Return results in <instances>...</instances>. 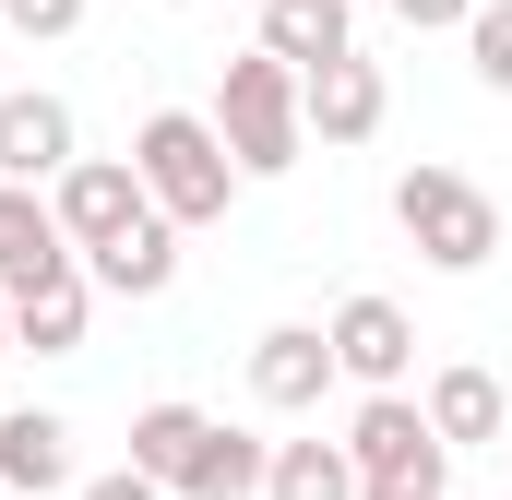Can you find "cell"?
<instances>
[{
	"label": "cell",
	"instance_id": "obj_1",
	"mask_svg": "<svg viewBox=\"0 0 512 500\" xmlns=\"http://www.w3.org/2000/svg\"><path fill=\"white\" fill-rule=\"evenodd\" d=\"M131 179H143V203L191 239V227H227V203L251 191L239 167H227V143H215V120L203 108H155V120L131 131Z\"/></svg>",
	"mask_w": 512,
	"mask_h": 500
},
{
	"label": "cell",
	"instance_id": "obj_2",
	"mask_svg": "<svg viewBox=\"0 0 512 500\" xmlns=\"http://www.w3.org/2000/svg\"><path fill=\"white\" fill-rule=\"evenodd\" d=\"M393 227L429 274H489L501 262V203L465 179V167H405L393 179Z\"/></svg>",
	"mask_w": 512,
	"mask_h": 500
},
{
	"label": "cell",
	"instance_id": "obj_3",
	"mask_svg": "<svg viewBox=\"0 0 512 500\" xmlns=\"http://www.w3.org/2000/svg\"><path fill=\"white\" fill-rule=\"evenodd\" d=\"M215 143H227V167L239 179H286L298 155H310V120H298V72L286 60H227V84H215Z\"/></svg>",
	"mask_w": 512,
	"mask_h": 500
},
{
	"label": "cell",
	"instance_id": "obj_4",
	"mask_svg": "<svg viewBox=\"0 0 512 500\" xmlns=\"http://www.w3.org/2000/svg\"><path fill=\"white\" fill-rule=\"evenodd\" d=\"M346 465H358V489H417V500H441V477H453V453H441V429H429L417 393H358Z\"/></svg>",
	"mask_w": 512,
	"mask_h": 500
},
{
	"label": "cell",
	"instance_id": "obj_5",
	"mask_svg": "<svg viewBox=\"0 0 512 500\" xmlns=\"http://www.w3.org/2000/svg\"><path fill=\"white\" fill-rule=\"evenodd\" d=\"M48 215H60V239L72 262H96V250H120L155 203H143V179H131V155H84L72 179H48Z\"/></svg>",
	"mask_w": 512,
	"mask_h": 500
},
{
	"label": "cell",
	"instance_id": "obj_6",
	"mask_svg": "<svg viewBox=\"0 0 512 500\" xmlns=\"http://www.w3.org/2000/svg\"><path fill=\"white\" fill-rule=\"evenodd\" d=\"M72 167H84L72 96H48V84H12V96H0V179H12V191H48V179H72Z\"/></svg>",
	"mask_w": 512,
	"mask_h": 500
},
{
	"label": "cell",
	"instance_id": "obj_7",
	"mask_svg": "<svg viewBox=\"0 0 512 500\" xmlns=\"http://www.w3.org/2000/svg\"><path fill=\"white\" fill-rule=\"evenodd\" d=\"M322 346H334V370L358 381V393H405V370H417V322L393 310L382 286H358V298L322 322Z\"/></svg>",
	"mask_w": 512,
	"mask_h": 500
},
{
	"label": "cell",
	"instance_id": "obj_8",
	"mask_svg": "<svg viewBox=\"0 0 512 500\" xmlns=\"http://www.w3.org/2000/svg\"><path fill=\"white\" fill-rule=\"evenodd\" d=\"M298 120H310V143H334V155H346V143H370V131L393 120V84H382V60H358V48H346V60L298 72Z\"/></svg>",
	"mask_w": 512,
	"mask_h": 500
},
{
	"label": "cell",
	"instance_id": "obj_9",
	"mask_svg": "<svg viewBox=\"0 0 512 500\" xmlns=\"http://www.w3.org/2000/svg\"><path fill=\"white\" fill-rule=\"evenodd\" d=\"M334 381H346V370H334L322 322H274V334H251V405H274V417H310Z\"/></svg>",
	"mask_w": 512,
	"mask_h": 500
},
{
	"label": "cell",
	"instance_id": "obj_10",
	"mask_svg": "<svg viewBox=\"0 0 512 500\" xmlns=\"http://www.w3.org/2000/svg\"><path fill=\"white\" fill-rule=\"evenodd\" d=\"M0 489L12 500L84 489V477H72V417H60V405H12V417H0Z\"/></svg>",
	"mask_w": 512,
	"mask_h": 500
},
{
	"label": "cell",
	"instance_id": "obj_11",
	"mask_svg": "<svg viewBox=\"0 0 512 500\" xmlns=\"http://www.w3.org/2000/svg\"><path fill=\"white\" fill-rule=\"evenodd\" d=\"M48 274H84V262L60 239L48 191H12V179H0V298H24V286H48Z\"/></svg>",
	"mask_w": 512,
	"mask_h": 500
},
{
	"label": "cell",
	"instance_id": "obj_12",
	"mask_svg": "<svg viewBox=\"0 0 512 500\" xmlns=\"http://www.w3.org/2000/svg\"><path fill=\"white\" fill-rule=\"evenodd\" d=\"M84 322H96V286L84 274H48L12 298V358H84Z\"/></svg>",
	"mask_w": 512,
	"mask_h": 500
},
{
	"label": "cell",
	"instance_id": "obj_13",
	"mask_svg": "<svg viewBox=\"0 0 512 500\" xmlns=\"http://www.w3.org/2000/svg\"><path fill=\"white\" fill-rule=\"evenodd\" d=\"M346 48H358V12H346V0H262V60L322 72V60H346Z\"/></svg>",
	"mask_w": 512,
	"mask_h": 500
},
{
	"label": "cell",
	"instance_id": "obj_14",
	"mask_svg": "<svg viewBox=\"0 0 512 500\" xmlns=\"http://www.w3.org/2000/svg\"><path fill=\"white\" fill-rule=\"evenodd\" d=\"M417 405H429L441 453H477V441H501V429H512V405H501V381H489V370H441Z\"/></svg>",
	"mask_w": 512,
	"mask_h": 500
},
{
	"label": "cell",
	"instance_id": "obj_15",
	"mask_svg": "<svg viewBox=\"0 0 512 500\" xmlns=\"http://www.w3.org/2000/svg\"><path fill=\"white\" fill-rule=\"evenodd\" d=\"M84 286H108V298H167V286H179V227H167V215H143L120 250H96V262H84Z\"/></svg>",
	"mask_w": 512,
	"mask_h": 500
},
{
	"label": "cell",
	"instance_id": "obj_16",
	"mask_svg": "<svg viewBox=\"0 0 512 500\" xmlns=\"http://www.w3.org/2000/svg\"><path fill=\"white\" fill-rule=\"evenodd\" d=\"M262 477H274V441H251V429H227V417H215V441L191 453L179 500H262Z\"/></svg>",
	"mask_w": 512,
	"mask_h": 500
},
{
	"label": "cell",
	"instance_id": "obj_17",
	"mask_svg": "<svg viewBox=\"0 0 512 500\" xmlns=\"http://www.w3.org/2000/svg\"><path fill=\"white\" fill-rule=\"evenodd\" d=\"M203 441H215V417H203V405H143V417H131V465H143L167 500H179V477H191V453H203Z\"/></svg>",
	"mask_w": 512,
	"mask_h": 500
},
{
	"label": "cell",
	"instance_id": "obj_18",
	"mask_svg": "<svg viewBox=\"0 0 512 500\" xmlns=\"http://www.w3.org/2000/svg\"><path fill=\"white\" fill-rule=\"evenodd\" d=\"M262 500H370V489H358L346 441H274V477H262Z\"/></svg>",
	"mask_w": 512,
	"mask_h": 500
},
{
	"label": "cell",
	"instance_id": "obj_19",
	"mask_svg": "<svg viewBox=\"0 0 512 500\" xmlns=\"http://www.w3.org/2000/svg\"><path fill=\"white\" fill-rule=\"evenodd\" d=\"M465 60H477V84L512 96V0H477V24H465Z\"/></svg>",
	"mask_w": 512,
	"mask_h": 500
},
{
	"label": "cell",
	"instance_id": "obj_20",
	"mask_svg": "<svg viewBox=\"0 0 512 500\" xmlns=\"http://www.w3.org/2000/svg\"><path fill=\"white\" fill-rule=\"evenodd\" d=\"M0 24L48 48V36H72V24H84V0H0Z\"/></svg>",
	"mask_w": 512,
	"mask_h": 500
},
{
	"label": "cell",
	"instance_id": "obj_21",
	"mask_svg": "<svg viewBox=\"0 0 512 500\" xmlns=\"http://www.w3.org/2000/svg\"><path fill=\"white\" fill-rule=\"evenodd\" d=\"M393 12H405L417 36H465V24H477V0H393Z\"/></svg>",
	"mask_w": 512,
	"mask_h": 500
},
{
	"label": "cell",
	"instance_id": "obj_22",
	"mask_svg": "<svg viewBox=\"0 0 512 500\" xmlns=\"http://www.w3.org/2000/svg\"><path fill=\"white\" fill-rule=\"evenodd\" d=\"M72 500H167V489H155L143 465H108V477H84V489H72Z\"/></svg>",
	"mask_w": 512,
	"mask_h": 500
},
{
	"label": "cell",
	"instance_id": "obj_23",
	"mask_svg": "<svg viewBox=\"0 0 512 500\" xmlns=\"http://www.w3.org/2000/svg\"><path fill=\"white\" fill-rule=\"evenodd\" d=\"M0 358H12V298H0Z\"/></svg>",
	"mask_w": 512,
	"mask_h": 500
},
{
	"label": "cell",
	"instance_id": "obj_24",
	"mask_svg": "<svg viewBox=\"0 0 512 500\" xmlns=\"http://www.w3.org/2000/svg\"><path fill=\"white\" fill-rule=\"evenodd\" d=\"M370 500H417V489H370Z\"/></svg>",
	"mask_w": 512,
	"mask_h": 500
},
{
	"label": "cell",
	"instance_id": "obj_25",
	"mask_svg": "<svg viewBox=\"0 0 512 500\" xmlns=\"http://www.w3.org/2000/svg\"><path fill=\"white\" fill-rule=\"evenodd\" d=\"M215 12H227V0H215ZM251 12H262V0H251Z\"/></svg>",
	"mask_w": 512,
	"mask_h": 500
},
{
	"label": "cell",
	"instance_id": "obj_26",
	"mask_svg": "<svg viewBox=\"0 0 512 500\" xmlns=\"http://www.w3.org/2000/svg\"><path fill=\"white\" fill-rule=\"evenodd\" d=\"M501 500H512V489H501Z\"/></svg>",
	"mask_w": 512,
	"mask_h": 500
}]
</instances>
